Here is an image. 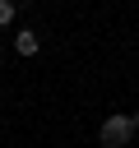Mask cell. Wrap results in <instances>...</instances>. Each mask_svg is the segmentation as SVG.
Masks as SVG:
<instances>
[{
	"mask_svg": "<svg viewBox=\"0 0 139 148\" xmlns=\"http://www.w3.org/2000/svg\"><path fill=\"white\" fill-rule=\"evenodd\" d=\"M130 134H134V120H130V116H107V120H102V130H97L102 148H125V143H130Z\"/></svg>",
	"mask_w": 139,
	"mask_h": 148,
	"instance_id": "cell-1",
	"label": "cell"
},
{
	"mask_svg": "<svg viewBox=\"0 0 139 148\" xmlns=\"http://www.w3.org/2000/svg\"><path fill=\"white\" fill-rule=\"evenodd\" d=\"M14 51H19V56H37V32H28V28H23V32L14 37Z\"/></svg>",
	"mask_w": 139,
	"mask_h": 148,
	"instance_id": "cell-2",
	"label": "cell"
},
{
	"mask_svg": "<svg viewBox=\"0 0 139 148\" xmlns=\"http://www.w3.org/2000/svg\"><path fill=\"white\" fill-rule=\"evenodd\" d=\"M14 23V0H0V28Z\"/></svg>",
	"mask_w": 139,
	"mask_h": 148,
	"instance_id": "cell-3",
	"label": "cell"
},
{
	"mask_svg": "<svg viewBox=\"0 0 139 148\" xmlns=\"http://www.w3.org/2000/svg\"><path fill=\"white\" fill-rule=\"evenodd\" d=\"M134 130H139V111H134Z\"/></svg>",
	"mask_w": 139,
	"mask_h": 148,
	"instance_id": "cell-4",
	"label": "cell"
}]
</instances>
